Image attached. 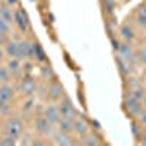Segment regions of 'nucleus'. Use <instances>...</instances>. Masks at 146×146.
<instances>
[{"label":"nucleus","mask_w":146,"mask_h":146,"mask_svg":"<svg viewBox=\"0 0 146 146\" xmlns=\"http://www.w3.org/2000/svg\"><path fill=\"white\" fill-rule=\"evenodd\" d=\"M34 130L38 133L41 137H44V139L50 137L51 139L53 135H54V131H56V126L51 124L44 115H38L35 118V121H34Z\"/></svg>","instance_id":"1"},{"label":"nucleus","mask_w":146,"mask_h":146,"mask_svg":"<svg viewBox=\"0 0 146 146\" xmlns=\"http://www.w3.org/2000/svg\"><path fill=\"white\" fill-rule=\"evenodd\" d=\"M22 129H23L22 120L16 115H9L6 124H5V135L18 140L22 135Z\"/></svg>","instance_id":"2"},{"label":"nucleus","mask_w":146,"mask_h":146,"mask_svg":"<svg viewBox=\"0 0 146 146\" xmlns=\"http://www.w3.org/2000/svg\"><path fill=\"white\" fill-rule=\"evenodd\" d=\"M16 92L25 95V96H32L36 92V82L29 76V75H23L22 79H19V83L15 86Z\"/></svg>","instance_id":"3"},{"label":"nucleus","mask_w":146,"mask_h":146,"mask_svg":"<svg viewBox=\"0 0 146 146\" xmlns=\"http://www.w3.org/2000/svg\"><path fill=\"white\" fill-rule=\"evenodd\" d=\"M58 111L60 114H62V117H66V118H72V120H75L79 114H78V110L76 107L73 105V102L67 98V96L64 95L62 100L58 101Z\"/></svg>","instance_id":"4"},{"label":"nucleus","mask_w":146,"mask_h":146,"mask_svg":"<svg viewBox=\"0 0 146 146\" xmlns=\"http://www.w3.org/2000/svg\"><path fill=\"white\" fill-rule=\"evenodd\" d=\"M142 102L136 101L135 98H131L130 95H126V98H124V102H123V110L126 111L127 117L130 118H136L139 115V113L142 111Z\"/></svg>","instance_id":"5"},{"label":"nucleus","mask_w":146,"mask_h":146,"mask_svg":"<svg viewBox=\"0 0 146 146\" xmlns=\"http://www.w3.org/2000/svg\"><path fill=\"white\" fill-rule=\"evenodd\" d=\"M13 23L22 34H25L29 29V18L22 7H16L13 10Z\"/></svg>","instance_id":"6"},{"label":"nucleus","mask_w":146,"mask_h":146,"mask_svg":"<svg viewBox=\"0 0 146 146\" xmlns=\"http://www.w3.org/2000/svg\"><path fill=\"white\" fill-rule=\"evenodd\" d=\"M47 95L50 96V100L53 101H60L66 95L64 92V88L62 86V83L56 79H51L47 85Z\"/></svg>","instance_id":"7"},{"label":"nucleus","mask_w":146,"mask_h":146,"mask_svg":"<svg viewBox=\"0 0 146 146\" xmlns=\"http://www.w3.org/2000/svg\"><path fill=\"white\" fill-rule=\"evenodd\" d=\"M51 143L53 145H58V146H70V145H79V142H76L72 137V133H66L62 130H56L54 135L51 137Z\"/></svg>","instance_id":"8"},{"label":"nucleus","mask_w":146,"mask_h":146,"mask_svg":"<svg viewBox=\"0 0 146 146\" xmlns=\"http://www.w3.org/2000/svg\"><path fill=\"white\" fill-rule=\"evenodd\" d=\"M117 54H118L117 56L118 58L126 60V62H129V63H133L137 58L135 50H133V47H131V42H126V41H124V44L120 45V48L117 50Z\"/></svg>","instance_id":"9"},{"label":"nucleus","mask_w":146,"mask_h":146,"mask_svg":"<svg viewBox=\"0 0 146 146\" xmlns=\"http://www.w3.org/2000/svg\"><path fill=\"white\" fill-rule=\"evenodd\" d=\"M18 58L21 60H32V44L29 40H19L18 41Z\"/></svg>","instance_id":"10"},{"label":"nucleus","mask_w":146,"mask_h":146,"mask_svg":"<svg viewBox=\"0 0 146 146\" xmlns=\"http://www.w3.org/2000/svg\"><path fill=\"white\" fill-rule=\"evenodd\" d=\"M16 94V89L12 83H2L0 85V104L10 102Z\"/></svg>","instance_id":"11"},{"label":"nucleus","mask_w":146,"mask_h":146,"mask_svg":"<svg viewBox=\"0 0 146 146\" xmlns=\"http://www.w3.org/2000/svg\"><path fill=\"white\" fill-rule=\"evenodd\" d=\"M88 131H89V123L86 121V118L78 115L75 120H73V133L80 137L83 135H86Z\"/></svg>","instance_id":"12"},{"label":"nucleus","mask_w":146,"mask_h":146,"mask_svg":"<svg viewBox=\"0 0 146 146\" xmlns=\"http://www.w3.org/2000/svg\"><path fill=\"white\" fill-rule=\"evenodd\" d=\"M42 115H44L48 121H50L51 124H54V126L58 123V120L62 118V114H60L57 105H48V107H45Z\"/></svg>","instance_id":"13"},{"label":"nucleus","mask_w":146,"mask_h":146,"mask_svg":"<svg viewBox=\"0 0 146 146\" xmlns=\"http://www.w3.org/2000/svg\"><path fill=\"white\" fill-rule=\"evenodd\" d=\"M5 66L12 72L13 78L18 75V73H23V72H22V62H21L19 58H16V57H6Z\"/></svg>","instance_id":"14"},{"label":"nucleus","mask_w":146,"mask_h":146,"mask_svg":"<svg viewBox=\"0 0 146 146\" xmlns=\"http://www.w3.org/2000/svg\"><path fill=\"white\" fill-rule=\"evenodd\" d=\"M18 41L19 40L9 38V41L3 45V50H5L6 57H16L18 58Z\"/></svg>","instance_id":"15"},{"label":"nucleus","mask_w":146,"mask_h":146,"mask_svg":"<svg viewBox=\"0 0 146 146\" xmlns=\"http://www.w3.org/2000/svg\"><path fill=\"white\" fill-rule=\"evenodd\" d=\"M31 44H32V60H35V62H38V63H44L47 60V57H45L42 47L35 41H31Z\"/></svg>","instance_id":"16"},{"label":"nucleus","mask_w":146,"mask_h":146,"mask_svg":"<svg viewBox=\"0 0 146 146\" xmlns=\"http://www.w3.org/2000/svg\"><path fill=\"white\" fill-rule=\"evenodd\" d=\"M79 145H86V146H98V145H101V140H100L98 135H95V133L88 131L86 135L80 136V142H79Z\"/></svg>","instance_id":"17"},{"label":"nucleus","mask_w":146,"mask_h":146,"mask_svg":"<svg viewBox=\"0 0 146 146\" xmlns=\"http://www.w3.org/2000/svg\"><path fill=\"white\" fill-rule=\"evenodd\" d=\"M120 36H121V38H123L126 42H131L133 40L136 38V32H135V29H133L130 25L124 23V25L120 27Z\"/></svg>","instance_id":"18"},{"label":"nucleus","mask_w":146,"mask_h":146,"mask_svg":"<svg viewBox=\"0 0 146 146\" xmlns=\"http://www.w3.org/2000/svg\"><path fill=\"white\" fill-rule=\"evenodd\" d=\"M56 126H57V130H62V131H66V133H73V120L72 118L62 117Z\"/></svg>","instance_id":"19"},{"label":"nucleus","mask_w":146,"mask_h":146,"mask_svg":"<svg viewBox=\"0 0 146 146\" xmlns=\"http://www.w3.org/2000/svg\"><path fill=\"white\" fill-rule=\"evenodd\" d=\"M0 16L5 21H7L9 23H13V10L9 5H6L5 2L0 3Z\"/></svg>","instance_id":"20"},{"label":"nucleus","mask_w":146,"mask_h":146,"mask_svg":"<svg viewBox=\"0 0 146 146\" xmlns=\"http://www.w3.org/2000/svg\"><path fill=\"white\" fill-rule=\"evenodd\" d=\"M117 66H118V70H120V73H121V76H130V73H131V63H129V62H126V60H121V58H118L117 57Z\"/></svg>","instance_id":"21"},{"label":"nucleus","mask_w":146,"mask_h":146,"mask_svg":"<svg viewBox=\"0 0 146 146\" xmlns=\"http://www.w3.org/2000/svg\"><path fill=\"white\" fill-rule=\"evenodd\" d=\"M12 79H13L12 72L5 64H0V83H10Z\"/></svg>","instance_id":"22"},{"label":"nucleus","mask_w":146,"mask_h":146,"mask_svg":"<svg viewBox=\"0 0 146 146\" xmlns=\"http://www.w3.org/2000/svg\"><path fill=\"white\" fill-rule=\"evenodd\" d=\"M127 95H130L131 98H135L136 101L142 102V101H143V98H145V95H146V91H145V88H142L140 85H139V86H136L135 89H130Z\"/></svg>","instance_id":"23"},{"label":"nucleus","mask_w":146,"mask_h":146,"mask_svg":"<svg viewBox=\"0 0 146 146\" xmlns=\"http://www.w3.org/2000/svg\"><path fill=\"white\" fill-rule=\"evenodd\" d=\"M142 131H143V129L137 123V120L136 118H131V135H133V137H135L137 142H139V139L142 136Z\"/></svg>","instance_id":"24"},{"label":"nucleus","mask_w":146,"mask_h":146,"mask_svg":"<svg viewBox=\"0 0 146 146\" xmlns=\"http://www.w3.org/2000/svg\"><path fill=\"white\" fill-rule=\"evenodd\" d=\"M41 76H42V79L51 80V79H54V70L50 66H44V67H41Z\"/></svg>","instance_id":"25"},{"label":"nucleus","mask_w":146,"mask_h":146,"mask_svg":"<svg viewBox=\"0 0 146 146\" xmlns=\"http://www.w3.org/2000/svg\"><path fill=\"white\" fill-rule=\"evenodd\" d=\"M10 31H12V23H9L7 21H5L2 16H0V32L10 35Z\"/></svg>","instance_id":"26"},{"label":"nucleus","mask_w":146,"mask_h":146,"mask_svg":"<svg viewBox=\"0 0 146 146\" xmlns=\"http://www.w3.org/2000/svg\"><path fill=\"white\" fill-rule=\"evenodd\" d=\"M102 6L107 10V13H114V9H115V0H102Z\"/></svg>","instance_id":"27"},{"label":"nucleus","mask_w":146,"mask_h":146,"mask_svg":"<svg viewBox=\"0 0 146 146\" xmlns=\"http://www.w3.org/2000/svg\"><path fill=\"white\" fill-rule=\"evenodd\" d=\"M0 114H2V115H6V117H9V115L12 114L10 102H2V104H0Z\"/></svg>","instance_id":"28"},{"label":"nucleus","mask_w":146,"mask_h":146,"mask_svg":"<svg viewBox=\"0 0 146 146\" xmlns=\"http://www.w3.org/2000/svg\"><path fill=\"white\" fill-rule=\"evenodd\" d=\"M129 80H126V85H127V91H130V89H135L136 86H139L140 85V82L136 79V78H131V76H126Z\"/></svg>","instance_id":"29"},{"label":"nucleus","mask_w":146,"mask_h":146,"mask_svg":"<svg viewBox=\"0 0 146 146\" xmlns=\"http://www.w3.org/2000/svg\"><path fill=\"white\" fill-rule=\"evenodd\" d=\"M136 120H137V123H139L142 127L146 129V108H142V111L139 113V115L136 117Z\"/></svg>","instance_id":"30"},{"label":"nucleus","mask_w":146,"mask_h":146,"mask_svg":"<svg viewBox=\"0 0 146 146\" xmlns=\"http://www.w3.org/2000/svg\"><path fill=\"white\" fill-rule=\"evenodd\" d=\"M0 145H6V146H12V145H16V139H12L9 136H3L2 139H0Z\"/></svg>","instance_id":"31"},{"label":"nucleus","mask_w":146,"mask_h":146,"mask_svg":"<svg viewBox=\"0 0 146 146\" xmlns=\"http://www.w3.org/2000/svg\"><path fill=\"white\" fill-rule=\"evenodd\" d=\"M136 56H137V58H139V60H142V62L146 64V45H143V47L140 48V50L137 51V54H136Z\"/></svg>","instance_id":"32"},{"label":"nucleus","mask_w":146,"mask_h":146,"mask_svg":"<svg viewBox=\"0 0 146 146\" xmlns=\"http://www.w3.org/2000/svg\"><path fill=\"white\" fill-rule=\"evenodd\" d=\"M136 15H137V16H146V3H143V5H140V6L137 7Z\"/></svg>","instance_id":"33"},{"label":"nucleus","mask_w":146,"mask_h":146,"mask_svg":"<svg viewBox=\"0 0 146 146\" xmlns=\"http://www.w3.org/2000/svg\"><path fill=\"white\" fill-rule=\"evenodd\" d=\"M9 38H10L9 34H3V32H0V45L3 47V45L9 41Z\"/></svg>","instance_id":"34"},{"label":"nucleus","mask_w":146,"mask_h":146,"mask_svg":"<svg viewBox=\"0 0 146 146\" xmlns=\"http://www.w3.org/2000/svg\"><path fill=\"white\" fill-rule=\"evenodd\" d=\"M136 22H137L139 27L146 28V16H137V18H136Z\"/></svg>","instance_id":"35"},{"label":"nucleus","mask_w":146,"mask_h":146,"mask_svg":"<svg viewBox=\"0 0 146 146\" xmlns=\"http://www.w3.org/2000/svg\"><path fill=\"white\" fill-rule=\"evenodd\" d=\"M111 42H113V48L117 51L118 48H120V45H121V44H120V41H118V40H115L114 36H113V38H111Z\"/></svg>","instance_id":"36"},{"label":"nucleus","mask_w":146,"mask_h":146,"mask_svg":"<svg viewBox=\"0 0 146 146\" xmlns=\"http://www.w3.org/2000/svg\"><path fill=\"white\" fill-rule=\"evenodd\" d=\"M5 60H6V54H5L3 47L0 45V64H2V63H5Z\"/></svg>","instance_id":"37"},{"label":"nucleus","mask_w":146,"mask_h":146,"mask_svg":"<svg viewBox=\"0 0 146 146\" xmlns=\"http://www.w3.org/2000/svg\"><path fill=\"white\" fill-rule=\"evenodd\" d=\"M6 5H9L10 7H16L18 6V0H3Z\"/></svg>","instance_id":"38"},{"label":"nucleus","mask_w":146,"mask_h":146,"mask_svg":"<svg viewBox=\"0 0 146 146\" xmlns=\"http://www.w3.org/2000/svg\"><path fill=\"white\" fill-rule=\"evenodd\" d=\"M139 142H140L142 145H146V130H145V131H142V136H140Z\"/></svg>","instance_id":"39"},{"label":"nucleus","mask_w":146,"mask_h":146,"mask_svg":"<svg viewBox=\"0 0 146 146\" xmlns=\"http://www.w3.org/2000/svg\"><path fill=\"white\" fill-rule=\"evenodd\" d=\"M142 105H143V108H146V95H145V98H143V101H142Z\"/></svg>","instance_id":"40"},{"label":"nucleus","mask_w":146,"mask_h":146,"mask_svg":"<svg viewBox=\"0 0 146 146\" xmlns=\"http://www.w3.org/2000/svg\"><path fill=\"white\" fill-rule=\"evenodd\" d=\"M0 85H2V83H0Z\"/></svg>","instance_id":"41"}]
</instances>
